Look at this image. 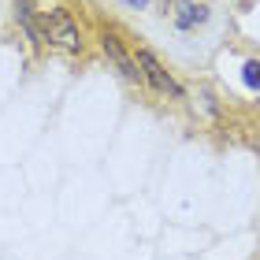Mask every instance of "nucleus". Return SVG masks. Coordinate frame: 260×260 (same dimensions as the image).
<instances>
[{
    "label": "nucleus",
    "instance_id": "obj_5",
    "mask_svg": "<svg viewBox=\"0 0 260 260\" xmlns=\"http://www.w3.org/2000/svg\"><path fill=\"white\" fill-rule=\"evenodd\" d=\"M208 22V8L205 4H193V0H179V11H175V26L179 30H197Z\"/></svg>",
    "mask_w": 260,
    "mask_h": 260
},
{
    "label": "nucleus",
    "instance_id": "obj_4",
    "mask_svg": "<svg viewBox=\"0 0 260 260\" xmlns=\"http://www.w3.org/2000/svg\"><path fill=\"white\" fill-rule=\"evenodd\" d=\"M15 22L22 26V34L30 38L34 49H41V45H45V34H41V15L34 11L30 0H15Z\"/></svg>",
    "mask_w": 260,
    "mask_h": 260
},
{
    "label": "nucleus",
    "instance_id": "obj_6",
    "mask_svg": "<svg viewBox=\"0 0 260 260\" xmlns=\"http://www.w3.org/2000/svg\"><path fill=\"white\" fill-rule=\"evenodd\" d=\"M245 86H253V89H260V63L256 60H249V63H245Z\"/></svg>",
    "mask_w": 260,
    "mask_h": 260
},
{
    "label": "nucleus",
    "instance_id": "obj_3",
    "mask_svg": "<svg viewBox=\"0 0 260 260\" xmlns=\"http://www.w3.org/2000/svg\"><path fill=\"white\" fill-rule=\"evenodd\" d=\"M101 52L108 56L112 67L119 71L126 82H145V78H141V71H138V60L123 49V41H119V34H115V30H104L101 34Z\"/></svg>",
    "mask_w": 260,
    "mask_h": 260
},
{
    "label": "nucleus",
    "instance_id": "obj_1",
    "mask_svg": "<svg viewBox=\"0 0 260 260\" xmlns=\"http://www.w3.org/2000/svg\"><path fill=\"white\" fill-rule=\"evenodd\" d=\"M41 34L52 49H60L67 56H78L82 52V34L75 26L67 8H52V11H41Z\"/></svg>",
    "mask_w": 260,
    "mask_h": 260
},
{
    "label": "nucleus",
    "instance_id": "obj_2",
    "mask_svg": "<svg viewBox=\"0 0 260 260\" xmlns=\"http://www.w3.org/2000/svg\"><path fill=\"white\" fill-rule=\"evenodd\" d=\"M138 71H141V78H145L149 82V86L152 89H156V93H171V97H186V93H182V86H179V82H175L171 75H168V71H164V63L156 60V56H152L149 49H138Z\"/></svg>",
    "mask_w": 260,
    "mask_h": 260
},
{
    "label": "nucleus",
    "instance_id": "obj_7",
    "mask_svg": "<svg viewBox=\"0 0 260 260\" xmlns=\"http://www.w3.org/2000/svg\"><path fill=\"white\" fill-rule=\"evenodd\" d=\"M123 4H126V8H145L149 0H123Z\"/></svg>",
    "mask_w": 260,
    "mask_h": 260
}]
</instances>
